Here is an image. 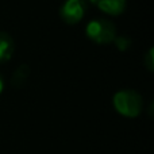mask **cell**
Segmentation results:
<instances>
[{
	"mask_svg": "<svg viewBox=\"0 0 154 154\" xmlns=\"http://www.w3.org/2000/svg\"><path fill=\"white\" fill-rule=\"evenodd\" d=\"M114 106L119 114L125 116H137L142 109V99L133 91H120L114 97Z\"/></svg>",
	"mask_w": 154,
	"mask_h": 154,
	"instance_id": "6da1fadb",
	"label": "cell"
},
{
	"mask_svg": "<svg viewBox=\"0 0 154 154\" xmlns=\"http://www.w3.org/2000/svg\"><path fill=\"white\" fill-rule=\"evenodd\" d=\"M87 35L97 43H108L115 39V27L108 20H92L87 26Z\"/></svg>",
	"mask_w": 154,
	"mask_h": 154,
	"instance_id": "7a4b0ae2",
	"label": "cell"
},
{
	"mask_svg": "<svg viewBox=\"0 0 154 154\" xmlns=\"http://www.w3.org/2000/svg\"><path fill=\"white\" fill-rule=\"evenodd\" d=\"M61 15L68 23H77L84 15V3L81 0H68L61 10Z\"/></svg>",
	"mask_w": 154,
	"mask_h": 154,
	"instance_id": "3957f363",
	"label": "cell"
},
{
	"mask_svg": "<svg viewBox=\"0 0 154 154\" xmlns=\"http://www.w3.org/2000/svg\"><path fill=\"white\" fill-rule=\"evenodd\" d=\"M99 8L109 15H119L123 12L126 0H97Z\"/></svg>",
	"mask_w": 154,
	"mask_h": 154,
	"instance_id": "277c9868",
	"label": "cell"
},
{
	"mask_svg": "<svg viewBox=\"0 0 154 154\" xmlns=\"http://www.w3.org/2000/svg\"><path fill=\"white\" fill-rule=\"evenodd\" d=\"M12 53V41L7 34L0 32V61H5Z\"/></svg>",
	"mask_w": 154,
	"mask_h": 154,
	"instance_id": "5b68a950",
	"label": "cell"
},
{
	"mask_svg": "<svg viewBox=\"0 0 154 154\" xmlns=\"http://www.w3.org/2000/svg\"><path fill=\"white\" fill-rule=\"evenodd\" d=\"M27 73H29V69H27V66H20L18 70L15 72V75H14V79H12V84L15 85H22L24 82V80H26L27 77Z\"/></svg>",
	"mask_w": 154,
	"mask_h": 154,
	"instance_id": "8992f818",
	"label": "cell"
},
{
	"mask_svg": "<svg viewBox=\"0 0 154 154\" xmlns=\"http://www.w3.org/2000/svg\"><path fill=\"white\" fill-rule=\"evenodd\" d=\"M115 43H116L118 49H120V50H125V49H127L128 45H130V42H128L126 38H123V37L116 38V39H115Z\"/></svg>",
	"mask_w": 154,
	"mask_h": 154,
	"instance_id": "52a82bcc",
	"label": "cell"
},
{
	"mask_svg": "<svg viewBox=\"0 0 154 154\" xmlns=\"http://www.w3.org/2000/svg\"><path fill=\"white\" fill-rule=\"evenodd\" d=\"M146 64H147V68L150 70H153V49L149 51V54L146 57Z\"/></svg>",
	"mask_w": 154,
	"mask_h": 154,
	"instance_id": "ba28073f",
	"label": "cell"
},
{
	"mask_svg": "<svg viewBox=\"0 0 154 154\" xmlns=\"http://www.w3.org/2000/svg\"><path fill=\"white\" fill-rule=\"evenodd\" d=\"M2 91H3V81L0 80V92H2Z\"/></svg>",
	"mask_w": 154,
	"mask_h": 154,
	"instance_id": "9c48e42d",
	"label": "cell"
},
{
	"mask_svg": "<svg viewBox=\"0 0 154 154\" xmlns=\"http://www.w3.org/2000/svg\"><path fill=\"white\" fill-rule=\"evenodd\" d=\"M91 2H92V3H95V2H97V0H91Z\"/></svg>",
	"mask_w": 154,
	"mask_h": 154,
	"instance_id": "30bf717a",
	"label": "cell"
}]
</instances>
